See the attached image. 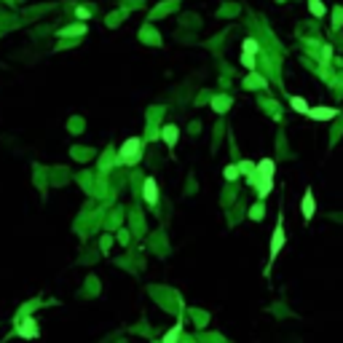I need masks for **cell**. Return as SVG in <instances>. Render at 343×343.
<instances>
[{
    "instance_id": "6da1fadb",
    "label": "cell",
    "mask_w": 343,
    "mask_h": 343,
    "mask_svg": "<svg viewBox=\"0 0 343 343\" xmlns=\"http://www.w3.org/2000/svg\"><path fill=\"white\" fill-rule=\"evenodd\" d=\"M142 147H145V142H142L140 137H129V140L121 145V150H118V158L131 167V164H137L142 158Z\"/></svg>"
},
{
    "instance_id": "7a4b0ae2",
    "label": "cell",
    "mask_w": 343,
    "mask_h": 343,
    "mask_svg": "<svg viewBox=\"0 0 343 343\" xmlns=\"http://www.w3.org/2000/svg\"><path fill=\"white\" fill-rule=\"evenodd\" d=\"M284 247V220L279 217L276 220V228H273V236H271V252H268V268H271V263L276 260V255L282 252Z\"/></svg>"
},
{
    "instance_id": "3957f363",
    "label": "cell",
    "mask_w": 343,
    "mask_h": 343,
    "mask_svg": "<svg viewBox=\"0 0 343 343\" xmlns=\"http://www.w3.org/2000/svg\"><path fill=\"white\" fill-rule=\"evenodd\" d=\"M16 333H19V338H24V341H32V338H38V324H35V319L32 317H27V319H22L19 322V327H16Z\"/></svg>"
},
{
    "instance_id": "277c9868",
    "label": "cell",
    "mask_w": 343,
    "mask_h": 343,
    "mask_svg": "<svg viewBox=\"0 0 343 343\" xmlns=\"http://www.w3.org/2000/svg\"><path fill=\"white\" fill-rule=\"evenodd\" d=\"M273 169H276L273 158H263V161H257L255 177H257V180H273Z\"/></svg>"
},
{
    "instance_id": "5b68a950",
    "label": "cell",
    "mask_w": 343,
    "mask_h": 343,
    "mask_svg": "<svg viewBox=\"0 0 343 343\" xmlns=\"http://www.w3.org/2000/svg\"><path fill=\"white\" fill-rule=\"evenodd\" d=\"M300 212H303V220H311V217H314V212H317V201H314V193H311V188H308V191L303 193Z\"/></svg>"
},
{
    "instance_id": "8992f818",
    "label": "cell",
    "mask_w": 343,
    "mask_h": 343,
    "mask_svg": "<svg viewBox=\"0 0 343 343\" xmlns=\"http://www.w3.org/2000/svg\"><path fill=\"white\" fill-rule=\"evenodd\" d=\"M335 116H338L335 107H311V113H308V118H314V121H333Z\"/></svg>"
},
{
    "instance_id": "52a82bcc",
    "label": "cell",
    "mask_w": 343,
    "mask_h": 343,
    "mask_svg": "<svg viewBox=\"0 0 343 343\" xmlns=\"http://www.w3.org/2000/svg\"><path fill=\"white\" fill-rule=\"evenodd\" d=\"M142 196H145L147 204H156L158 201V185H156L153 177H147V180H145V185H142Z\"/></svg>"
},
{
    "instance_id": "ba28073f",
    "label": "cell",
    "mask_w": 343,
    "mask_h": 343,
    "mask_svg": "<svg viewBox=\"0 0 343 343\" xmlns=\"http://www.w3.org/2000/svg\"><path fill=\"white\" fill-rule=\"evenodd\" d=\"M290 107H293L295 113H303V116H308V113H311V105H308L303 97H290Z\"/></svg>"
},
{
    "instance_id": "9c48e42d",
    "label": "cell",
    "mask_w": 343,
    "mask_h": 343,
    "mask_svg": "<svg viewBox=\"0 0 343 343\" xmlns=\"http://www.w3.org/2000/svg\"><path fill=\"white\" fill-rule=\"evenodd\" d=\"M180 333H182V322H177L174 327H172L169 333L161 338V343H177V341H180Z\"/></svg>"
},
{
    "instance_id": "30bf717a",
    "label": "cell",
    "mask_w": 343,
    "mask_h": 343,
    "mask_svg": "<svg viewBox=\"0 0 343 343\" xmlns=\"http://www.w3.org/2000/svg\"><path fill=\"white\" fill-rule=\"evenodd\" d=\"M177 126H164V142H167V147H174V142H177Z\"/></svg>"
},
{
    "instance_id": "8fae6325",
    "label": "cell",
    "mask_w": 343,
    "mask_h": 343,
    "mask_svg": "<svg viewBox=\"0 0 343 343\" xmlns=\"http://www.w3.org/2000/svg\"><path fill=\"white\" fill-rule=\"evenodd\" d=\"M257 49H260V46H257L255 38H247V41L242 43V51H244V54H249V56H255V54H257Z\"/></svg>"
},
{
    "instance_id": "7c38bea8",
    "label": "cell",
    "mask_w": 343,
    "mask_h": 343,
    "mask_svg": "<svg viewBox=\"0 0 343 343\" xmlns=\"http://www.w3.org/2000/svg\"><path fill=\"white\" fill-rule=\"evenodd\" d=\"M308 8H311L314 16H324V14H327V8L322 5V0H308Z\"/></svg>"
},
{
    "instance_id": "4fadbf2b",
    "label": "cell",
    "mask_w": 343,
    "mask_h": 343,
    "mask_svg": "<svg viewBox=\"0 0 343 343\" xmlns=\"http://www.w3.org/2000/svg\"><path fill=\"white\" fill-rule=\"evenodd\" d=\"M228 107H231V97H217L215 99V110L217 113H225Z\"/></svg>"
},
{
    "instance_id": "5bb4252c",
    "label": "cell",
    "mask_w": 343,
    "mask_h": 343,
    "mask_svg": "<svg viewBox=\"0 0 343 343\" xmlns=\"http://www.w3.org/2000/svg\"><path fill=\"white\" fill-rule=\"evenodd\" d=\"M222 174H225V180H236V177L242 174V172H239V164H231V167H225V172H222Z\"/></svg>"
},
{
    "instance_id": "9a60e30c",
    "label": "cell",
    "mask_w": 343,
    "mask_h": 343,
    "mask_svg": "<svg viewBox=\"0 0 343 343\" xmlns=\"http://www.w3.org/2000/svg\"><path fill=\"white\" fill-rule=\"evenodd\" d=\"M86 32V24H75V27H67V30H62V35H81Z\"/></svg>"
},
{
    "instance_id": "2e32d148",
    "label": "cell",
    "mask_w": 343,
    "mask_h": 343,
    "mask_svg": "<svg viewBox=\"0 0 343 343\" xmlns=\"http://www.w3.org/2000/svg\"><path fill=\"white\" fill-rule=\"evenodd\" d=\"M260 83H263V78H257V75H252V78H247V81H244L247 89H260Z\"/></svg>"
},
{
    "instance_id": "e0dca14e",
    "label": "cell",
    "mask_w": 343,
    "mask_h": 343,
    "mask_svg": "<svg viewBox=\"0 0 343 343\" xmlns=\"http://www.w3.org/2000/svg\"><path fill=\"white\" fill-rule=\"evenodd\" d=\"M242 65L247 67V70H255V56H249V54H242Z\"/></svg>"
},
{
    "instance_id": "ac0fdd59",
    "label": "cell",
    "mask_w": 343,
    "mask_h": 343,
    "mask_svg": "<svg viewBox=\"0 0 343 343\" xmlns=\"http://www.w3.org/2000/svg\"><path fill=\"white\" fill-rule=\"evenodd\" d=\"M249 217H252V220H260V217H263V204H255L252 215H249Z\"/></svg>"
},
{
    "instance_id": "d6986e66",
    "label": "cell",
    "mask_w": 343,
    "mask_h": 343,
    "mask_svg": "<svg viewBox=\"0 0 343 343\" xmlns=\"http://www.w3.org/2000/svg\"><path fill=\"white\" fill-rule=\"evenodd\" d=\"M335 19H338V22H335V27H341L343 24V8H335Z\"/></svg>"
},
{
    "instance_id": "ffe728a7",
    "label": "cell",
    "mask_w": 343,
    "mask_h": 343,
    "mask_svg": "<svg viewBox=\"0 0 343 343\" xmlns=\"http://www.w3.org/2000/svg\"><path fill=\"white\" fill-rule=\"evenodd\" d=\"M75 14H78V16H81V19H89V11H86V8H78V11H75Z\"/></svg>"
}]
</instances>
